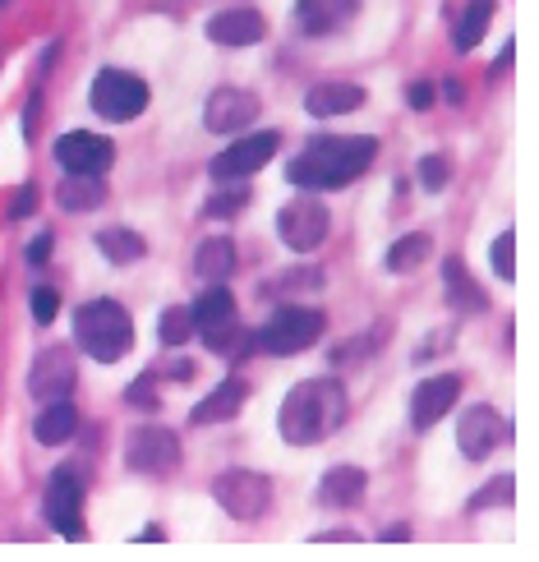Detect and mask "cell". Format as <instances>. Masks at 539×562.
<instances>
[{
	"label": "cell",
	"instance_id": "6da1fadb",
	"mask_svg": "<svg viewBox=\"0 0 539 562\" xmlns=\"http://www.w3.org/2000/svg\"><path fill=\"white\" fill-rule=\"evenodd\" d=\"M341 419H346V387L337 379H304L281 402L277 429L295 448H310V442L333 438L341 429Z\"/></svg>",
	"mask_w": 539,
	"mask_h": 562
},
{
	"label": "cell",
	"instance_id": "7a4b0ae2",
	"mask_svg": "<svg viewBox=\"0 0 539 562\" xmlns=\"http://www.w3.org/2000/svg\"><path fill=\"white\" fill-rule=\"evenodd\" d=\"M373 157H379L373 138H318L287 161V180L300 190H341L369 171Z\"/></svg>",
	"mask_w": 539,
	"mask_h": 562
},
{
	"label": "cell",
	"instance_id": "3957f363",
	"mask_svg": "<svg viewBox=\"0 0 539 562\" xmlns=\"http://www.w3.org/2000/svg\"><path fill=\"white\" fill-rule=\"evenodd\" d=\"M75 341H79V350H88V356L102 360V364L125 360L130 346H134V323L125 314V304H115V300L79 304L75 310Z\"/></svg>",
	"mask_w": 539,
	"mask_h": 562
},
{
	"label": "cell",
	"instance_id": "277c9868",
	"mask_svg": "<svg viewBox=\"0 0 539 562\" xmlns=\"http://www.w3.org/2000/svg\"><path fill=\"white\" fill-rule=\"evenodd\" d=\"M190 318H194V333L203 337V346L217 350V356H226V360H240L245 350L254 346V333H245V327H240L236 300H231V291L222 286V281H213V286L199 295Z\"/></svg>",
	"mask_w": 539,
	"mask_h": 562
},
{
	"label": "cell",
	"instance_id": "5b68a950",
	"mask_svg": "<svg viewBox=\"0 0 539 562\" xmlns=\"http://www.w3.org/2000/svg\"><path fill=\"white\" fill-rule=\"evenodd\" d=\"M318 337H323V314L287 304V310H277L259 333H254V346H263L268 356H295V350H310Z\"/></svg>",
	"mask_w": 539,
	"mask_h": 562
},
{
	"label": "cell",
	"instance_id": "8992f818",
	"mask_svg": "<svg viewBox=\"0 0 539 562\" xmlns=\"http://www.w3.org/2000/svg\"><path fill=\"white\" fill-rule=\"evenodd\" d=\"M213 498L231 521H259L272 503V484L259 471H226L213 480Z\"/></svg>",
	"mask_w": 539,
	"mask_h": 562
},
{
	"label": "cell",
	"instance_id": "52a82bcc",
	"mask_svg": "<svg viewBox=\"0 0 539 562\" xmlns=\"http://www.w3.org/2000/svg\"><path fill=\"white\" fill-rule=\"evenodd\" d=\"M148 106V83L138 75H125V69H102L98 79H92V111L102 115V121H134L138 111Z\"/></svg>",
	"mask_w": 539,
	"mask_h": 562
},
{
	"label": "cell",
	"instance_id": "ba28073f",
	"mask_svg": "<svg viewBox=\"0 0 539 562\" xmlns=\"http://www.w3.org/2000/svg\"><path fill=\"white\" fill-rule=\"evenodd\" d=\"M42 512H46V526L65 540H83V475L79 471H56L46 480V498H42Z\"/></svg>",
	"mask_w": 539,
	"mask_h": 562
},
{
	"label": "cell",
	"instance_id": "9c48e42d",
	"mask_svg": "<svg viewBox=\"0 0 539 562\" xmlns=\"http://www.w3.org/2000/svg\"><path fill=\"white\" fill-rule=\"evenodd\" d=\"M125 465L134 475H171L180 465V438L171 429L144 425L125 438Z\"/></svg>",
	"mask_w": 539,
	"mask_h": 562
},
{
	"label": "cell",
	"instance_id": "30bf717a",
	"mask_svg": "<svg viewBox=\"0 0 539 562\" xmlns=\"http://www.w3.org/2000/svg\"><path fill=\"white\" fill-rule=\"evenodd\" d=\"M277 236L287 240V249H295V254L318 249L323 236H327V207L318 199H291L277 213Z\"/></svg>",
	"mask_w": 539,
	"mask_h": 562
},
{
	"label": "cell",
	"instance_id": "8fae6325",
	"mask_svg": "<svg viewBox=\"0 0 539 562\" xmlns=\"http://www.w3.org/2000/svg\"><path fill=\"white\" fill-rule=\"evenodd\" d=\"M277 148H281V138L268 130V134H249V138H236L226 153H217L213 157V180H249L254 171H263L268 161L277 157Z\"/></svg>",
	"mask_w": 539,
	"mask_h": 562
},
{
	"label": "cell",
	"instance_id": "7c38bea8",
	"mask_svg": "<svg viewBox=\"0 0 539 562\" xmlns=\"http://www.w3.org/2000/svg\"><path fill=\"white\" fill-rule=\"evenodd\" d=\"M56 161L60 171H75V176H102L111 161H115V144L106 134H88V130H69L56 138Z\"/></svg>",
	"mask_w": 539,
	"mask_h": 562
},
{
	"label": "cell",
	"instance_id": "4fadbf2b",
	"mask_svg": "<svg viewBox=\"0 0 539 562\" xmlns=\"http://www.w3.org/2000/svg\"><path fill=\"white\" fill-rule=\"evenodd\" d=\"M259 111H263V102L254 98V92H245V88H217L213 98L203 102V125L213 134H240V130H249L254 121H259Z\"/></svg>",
	"mask_w": 539,
	"mask_h": 562
},
{
	"label": "cell",
	"instance_id": "5bb4252c",
	"mask_svg": "<svg viewBox=\"0 0 539 562\" xmlns=\"http://www.w3.org/2000/svg\"><path fill=\"white\" fill-rule=\"evenodd\" d=\"M503 438H507V419L494 406H471L457 425V448L471 461H484L494 448H503Z\"/></svg>",
	"mask_w": 539,
	"mask_h": 562
},
{
	"label": "cell",
	"instance_id": "9a60e30c",
	"mask_svg": "<svg viewBox=\"0 0 539 562\" xmlns=\"http://www.w3.org/2000/svg\"><path fill=\"white\" fill-rule=\"evenodd\" d=\"M75 379H79L75 356H69L65 346H52V350H42V356L33 360V369H29V396H37V402H56V396H69Z\"/></svg>",
	"mask_w": 539,
	"mask_h": 562
},
{
	"label": "cell",
	"instance_id": "2e32d148",
	"mask_svg": "<svg viewBox=\"0 0 539 562\" xmlns=\"http://www.w3.org/2000/svg\"><path fill=\"white\" fill-rule=\"evenodd\" d=\"M457 396H461V379H457V373H438V379L419 383L415 396H411V425H415L419 434L434 429L438 419L457 406Z\"/></svg>",
	"mask_w": 539,
	"mask_h": 562
},
{
	"label": "cell",
	"instance_id": "e0dca14e",
	"mask_svg": "<svg viewBox=\"0 0 539 562\" xmlns=\"http://www.w3.org/2000/svg\"><path fill=\"white\" fill-rule=\"evenodd\" d=\"M356 10H360V0H295V23L304 37H327L341 23H350Z\"/></svg>",
	"mask_w": 539,
	"mask_h": 562
},
{
	"label": "cell",
	"instance_id": "ac0fdd59",
	"mask_svg": "<svg viewBox=\"0 0 539 562\" xmlns=\"http://www.w3.org/2000/svg\"><path fill=\"white\" fill-rule=\"evenodd\" d=\"M207 37L217 46H254L268 37V23L259 10H222L207 19Z\"/></svg>",
	"mask_w": 539,
	"mask_h": 562
},
{
	"label": "cell",
	"instance_id": "d6986e66",
	"mask_svg": "<svg viewBox=\"0 0 539 562\" xmlns=\"http://www.w3.org/2000/svg\"><path fill=\"white\" fill-rule=\"evenodd\" d=\"M364 106V88L360 83H314L310 88V98H304V111L318 115V121H333V115H350V111H360Z\"/></svg>",
	"mask_w": 539,
	"mask_h": 562
},
{
	"label": "cell",
	"instance_id": "ffe728a7",
	"mask_svg": "<svg viewBox=\"0 0 539 562\" xmlns=\"http://www.w3.org/2000/svg\"><path fill=\"white\" fill-rule=\"evenodd\" d=\"M442 295H448L452 314H484V310H489L484 286H480L471 272H465L461 259H448V263H442Z\"/></svg>",
	"mask_w": 539,
	"mask_h": 562
},
{
	"label": "cell",
	"instance_id": "44dd1931",
	"mask_svg": "<svg viewBox=\"0 0 539 562\" xmlns=\"http://www.w3.org/2000/svg\"><path fill=\"white\" fill-rule=\"evenodd\" d=\"M245 396H249V383L245 379H226L222 387H213L190 411V419H194V425H222V419H236L240 406H245Z\"/></svg>",
	"mask_w": 539,
	"mask_h": 562
},
{
	"label": "cell",
	"instance_id": "7402d4cb",
	"mask_svg": "<svg viewBox=\"0 0 539 562\" xmlns=\"http://www.w3.org/2000/svg\"><path fill=\"white\" fill-rule=\"evenodd\" d=\"M79 429V411L69 406V396H56V402H46V411L33 419V438L42 442V448H60V442H69Z\"/></svg>",
	"mask_w": 539,
	"mask_h": 562
},
{
	"label": "cell",
	"instance_id": "603a6c76",
	"mask_svg": "<svg viewBox=\"0 0 539 562\" xmlns=\"http://www.w3.org/2000/svg\"><path fill=\"white\" fill-rule=\"evenodd\" d=\"M364 471L360 465H333L323 480H318V503L323 507H356L364 494Z\"/></svg>",
	"mask_w": 539,
	"mask_h": 562
},
{
	"label": "cell",
	"instance_id": "cb8c5ba5",
	"mask_svg": "<svg viewBox=\"0 0 539 562\" xmlns=\"http://www.w3.org/2000/svg\"><path fill=\"white\" fill-rule=\"evenodd\" d=\"M56 199H60L65 213H92V207H102V199H106V180L102 176H75V171H65Z\"/></svg>",
	"mask_w": 539,
	"mask_h": 562
},
{
	"label": "cell",
	"instance_id": "d4e9b609",
	"mask_svg": "<svg viewBox=\"0 0 539 562\" xmlns=\"http://www.w3.org/2000/svg\"><path fill=\"white\" fill-rule=\"evenodd\" d=\"M102 249V259H111L115 268H125V263H138L148 254V245H144V236L138 231H130V226H106V231H98V240H92Z\"/></svg>",
	"mask_w": 539,
	"mask_h": 562
},
{
	"label": "cell",
	"instance_id": "484cf974",
	"mask_svg": "<svg viewBox=\"0 0 539 562\" xmlns=\"http://www.w3.org/2000/svg\"><path fill=\"white\" fill-rule=\"evenodd\" d=\"M194 272H199L203 281H226L231 272H236V245H231L226 236L203 240L199 254H194Z\"/></svg>",
	"mask_w": 539,
	"mask_h": 562
},
{
	"label": "cell",
	"instance_id": "4316f807",
	"mask_svg": "<svg viewBox=\"0 0 539 562\" xmlns=\"http://www.w3.org/2000/svg\"><path fill=\"white\" fill-rule=\"evenodd\" d=\"M489 23H494V0H471L461 23H457V33H452L457 52H475V46L484 42V33H489Z\"/></svg>",
	"mask_w": 539,
	"mask_h": 562
},
{
	"label": "cell",
	"instance_id": "83f0119b",
	"mask_svg": "<svg viewBox=\"0 0 539 562\" xmlns=\"http://www.w3.org/2000/svg\"><path fill=\"white\" fill-rule=\"evenodd\" d=\"M429 254H434V240L425 236V231H415V236H402L388 249V268L392 272H415L419 263H429Z\"/></svg>",
	"mask_w": 539,
	"mask_h": 562
},
{
	"label": "cell",
	"instance_id": "f1b7e54d",
	"mask_svg": "<svg viewBox=\"0 0 539 562\" xmlns=\"http://www.w3.org/2000/svg\"><path fill=\"white\" fill-rule=\"evenodd\" d=\"M157 337H161V346H184L194 337V318H190V310H180V304H171L167 314H161V323H157Z\"/></svg>",
	"mask_w": 539,
	"mask_h": 562
},
{
	"label": "cell",
	"instance_id": "f546056e",
	"mask_svg": "<svg viewBox=\"0 0 539 562\" xmlns=\"http://www.w3.org/2000/svg\"><path fill=\"white\" fill-rule=\"evenodd\" d=\"M448 180H452V161H448V157H442V153H429V157H419V184H425L429 194L448 190Z\"/></svg>",
	"mask_w": 539,
	"mask_h": 562
},
{
	"label": "cell",
	"instance_id": "4dcf8cb0",
	"mask_svg": "<svg viewBox=\"0 0 539 562\" xmlns=\"http://www.w3.org/2000/svg\"><path fill=\"white\" fill-rule=\"evenodd\" d=\"M281 295H304V291H323V268H291L277 277Z\"/></svg>",
	"mask_w": 539,
	"mask_h": 562
},
{
	"label": "cell",
	"instance_id": "1f68e13d",
	"mask_svg": "<svg viewBox=\"0 0 539 562\" xmlns=\"http://www.w3.org/2000/svg\"><path fill=\"white\" fill-rule=\"evenodd\" d=\"M245 203H249V190H245V184H231V190H222V194L207 199L203 213H207V217H236Z\"/></svg>",
	"mask_w": 539,
	"mask_h": 562
},
{
	"label": "cell",
	"instance_id": "d6a6232c",
	"mask_svg": "<svg viewBox=\"0 0 539 562\" xmlns=\"http://www.w3.org/2000/svg\"><path fill=\"white\" fill-rule=\"evenodd\" d=\"M498 503H512V475H498L494 484H484L480 494L471 498V512H484V507H498Z\"/></svg>",
	"mask_w": 539,
	"mask_h": 562
},
{
	"label": "cell",
	"instance_id": "836d02e7",
	"mask_svg": "<svg viewBox=\"0 0 539 562\" xmlns=\"http://www.w3.org/2000/svg\"><path fill=\"white\" fill-rule=\"evenodd\" d=\"M383 341V327H373V333L369 337H356V341H346V346H337V364H350V360H369V350L373 346H379Z\"/></svg>",
	"mask_w": 539,
	"mask_h": 562
},
{
	"label": "cell",
	"instance_id": "e575fe53",
	"mask_svg": "<svg viewBox=\"0 0 539 562\" xmlns=\"http://www.w3.org/2000/svg\"><path fill=\"white\" fill-rule=\"evenodd\" d=\"M517 240H512V231H503V236L494 240V272L503 281H512V272H517V249H512Z\"/></svg>",
	"mask_w": 539,
	"mask_h": 562
},
{
	"label": "cell",
	"instance_id": "d590c367",
	"mask_svg": "<svg viewBox=\"0 0 539 562\" xmlns=\"http://www.w3.org/2000/svg\"><path fill=\"white\" fill-rule=\"evenodd\" d=\"M153 383H157V373H144V379H134V383H130V406L157 411V392H153Z\"/></svg>",
	"mask_w": 539,
	"mask_h": 562
},
{
	"label": "cell",
	"instance_id": "8d00e7d4",
	"mask_svg": "<svg viewBox=\"0 0 539 562\" xmlns=\"http://www.w3.org/2000/svg\"><path fill=\"white\" fill-rule=\"evenodd\" d=\"M29 213H37V190L33 184H23V190L10 199V222H23Z\"/></svg>",
	"mask_w": 539,
	"mask_h": 562
},
{
	"label": "cell",
	"instance_id": "74e56055",
	"mask_svg": "<svg viewBox=\"0 0 539 562\" xmlns=\"http://www.w3.org/2000/svg\"><path fill=\"white\" fill-rule=\"evenodd\" d=\"M33 318L37 323H52L56 318V291L52 286H37L33 291Z\"/></svg>",
	"mask_w": 539,
	"mask_h": 562
},
{
	"label": "cell",
	"instance_id": "f35d334b",
	"mask_svg": "<svg viewBox=\"0 0 539 562\" xmlns=\"http://www.w3.org/2000/svg\"><path fill=\"white\" fill-rule=\"evenodd\" d=\"M406 102H411V111H429L434 106V83H411Z\"/></svg>",
	"mask_w": 539,
	"mask_h": 562
},
{
	"label": "cell",
	"instance_id": "ab89813d",
	"mask_svg": "<svg viewBox=\"0 0 539 562\" xmlns=\"http://www.w3.org/2000/svg\"><path fill=\"white\" fill-rule=\"evenodd\" d=\"M46 259H52V236L42 231V236L29 245V263H46Z\"/></svg>",
	"mask_w": 539,
	"mask_h": 562
},
{
	"label": "cell",
	"instance_id": "60d3db41",
	"mask_svg": "<svg viewBox=\"0 0 539 562\" xmlns=\"http://www.w3.org/2000/svg\"><path fill=\"white\" fill-rule=\"evenodd\" d=\"M512 56H517V46H503V52H498V60H494V69H489V79H503L507 75V69H512Z\"/></svg>",
	"mask_w": 539,
	"mask_h": 562
},
{
	"label": "cell",
	"instance_id": "b9f144b4",
	"mask_svg": "<svg viewBox=\"0 0 539 562\" xmlns=\"http://www.w3.org/2000/svg\"><path fill=\"white\" fill-rule=\"evenodd\" d=\"M318 544H346V540H360V535H350V530H323V535H314Z\"/></svg>",
	"mask_w": 539,
	"mask_h": 562
},
{
	"label": "cell",
	"instance_id": "7bdbcfd3",
	"mask_svg": "<svg viewBox=\"0 0 539 562\" xmlns=\"http://www.w3.org/2000/svg\"><path fill=\"white\" fill-rule=\"evenodd\" d=\"M383 540H388V544H402V540H411V526H388V530H383Z\"/></svg>",
	"mask_w": 539,
	"mask_h": 562
},
{
	"label": "cell",
	"instance_id": "ee69618b",
	"mask_svg": "<svg viewBox=\"0 0 539 562\" xmlns=\"http://www.w3.org/2000/svg\"><path fill=\"white\" fill-rule=\"evenodd\" d=\"M442 92H448V102H457V106L465 102V88H461L457 79H448V83H442Z\"/></svg>",
	"mask_w": 539,
	"mask_h": 562
},
{
	"label": "cell",
	"instance_id": "f6af8a7d",
	"mask_svg": "<svg viewBox=\"0 0 539 562\" xmlns=\"http://www.w3.org/2000/svg\"><path fill=\"white\" fill-rule=\"evenodd\" d=\"M138 540H144V544H157V540H161V526H148L144 535H138Z\"/></svg>",
	"mask_w": 539,
	"mask_h": 562
},
{
	"label": "cell",
	"instance_id": "bcb514c9",
	"mask_svg": "<svg viewBox=\"0 0 539 562\" xmlns=\"http://www.w3.org/2000/svg\"><path fill=\"white\" fill-rule=\"evenodd\" d=\"M0 5H5V0H0Z\"/></svg>",
	"mask_w": 539,
	"mask_h": 562
}]
</instances>
